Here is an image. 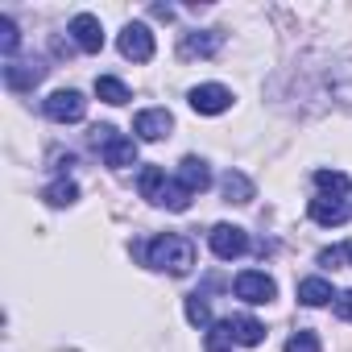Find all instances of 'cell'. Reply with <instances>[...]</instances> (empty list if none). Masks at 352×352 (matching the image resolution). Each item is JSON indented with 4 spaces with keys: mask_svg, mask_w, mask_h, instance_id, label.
Returning <instances> with one entry per match:
<instances>
[{
    "mask_svg": "<svg viewBox=\"0 0 352 352\" xmlns=\"http://www.w3.org/2000/svg\"><path fill=\"white\" fill-rule=\"evenodd\" d=\"M145 261H149L153 270H162V274L183 278V274H191V265H195V245H191L187 236H179V232H162V236L149 241Z\"/></svg>",
    "mask_w": 352,
    "mask_h": 352,
    "instance_id": "obj_1",
    "label": "cell"
},
{
    "mask_svg": "<svg viewBox=\"0 0 352 352\" xmlns=\"http://www.w3.org/2000/svg\"><path fill=\"white\" fill-rule=\"evenodd\" d=\"M137 187H141V199H149L157 208H170V212H187L191 208V191H183L179 183H170L162 166H145Z\"/></svg>",
    "mask_w": 352,
    "mask_h": 352,
    "instance_id": "obj_2",
    "label": "cell"
},
{
    "mask_svg": "<svg viewBox=\"0 0 352 352\" xmlns=\"http://www.w3.org/2000/svg\"><path fill=\"white\" fill-rule=\"evenodd\" d=\"M91 145L104 153V166H112V170H120V166H133V162H137V141L120 137L112 124L91 129Z\"/></svg>",
    "mask_w": 352,
    "mask_h": 352,
    "instance_id": "obj_3",
    "label": "cell"
},
{
    "mask_svg": "<svg viewBox=\"0 0 352 352\" xmlns=\"http://www.w3.org/2000/svg\"><path fill=\"white\" fill-rule=\"evenodd\" d=\"M46 116L58 120V124H75L87 116V100L75 91V87H63V91H50L46 96Z\"/></svg>",
    "mask_w": 352,
    "mask_h": 352,
    "instance_id": "obj_4",
    "label": "cell"
},
{
    "mask_svg": "<svg viewBox=\"0 0 352 352\" xmlns=\"http://www.w3.org/2000/svg\"><path fill=\"white\" fill-rule=\"evenodd\" d=\"M208 245H212V253H216L220 261H232V257H241V253L249 249V236H245V228H236V224H216V228L208 232Z\"/></svg>",
    "mask_w": 352,
    "mask_h": 352,
    "instance_id": "obj_5",
    "label": "cell"
},
{
    "mask_svg": "<svg viewBox=\"0 0 352 352\" xmlns=\"http://www.w3.org/2000/svg\"><path fill=\"white\" fill-rule=\"evenodd\" d=\"M120 54L133 58V63H149L153 58V34H149V25H141V21L124 25L120 30Z\"/></svg>",
    "mask_w": 352,
    "mask_h": 352,
    "instance_id": "obj_6",
    "label": "cell"
},
{
    "mask_svg": "<svg viewBox=\"0 0 352 352\" xmlns=\"http://www.w3.org/2000/svg\"><path fill=\"white\" fill-rule=\"evenodd\" d=\"M191 108L199 116H220L232 108V91L220 87V83H204V87H191Z\"/></svg>",
    "mask_w": 352,
    "mask_h": 352,
    "instance_id": "obj_7",
    "label": "cell"
},
{
    "mask_svg": "<svg viewBox=\"0 0 352 352\" xmlns=\"http://www.w3.org/2000/svg\"><path fill=\"white\" fill-rule=\"evenodd\" d=\"M274 294H278V286H274V278H265L261 270H245V274H236V298L261 307V302H270Z\"/></svg>",
    "mask_w": 352,
    "mask_h": 352,
    "instance_id": "obj_8",
    "label": "cell"
},
{
    "mask_svg": "<svg viewBox=\"0 0 352 352\" xmlns=\"http://www.w3.org/2000/svg\"><path fill=\"white\" fill-rule=\"evenodd\" d=\"M170 129H174V116H170L166 108H145V112L133 116V133H137L141 141H162Z\"/></svg>",
    "mask_w": 352,
    "mask_h": 352,
    "instance_id": "obj_9",
    "label": "cell"
},
{
    "mask_svg": "<svg viewBox=\"0 0 352 352\" xmlns=\"http://www.w3.org/2000/svg\"><path fill=\"white\" fill-rule=\"evenodd\" d=\"M71 38H75V46H79V50L100 54V50H104V25H100V17L79 13V17L71 21Z\"/></svg>",
    "mask_w": 352,
    "mask_h": 352,
    "instance_id": "obj_10",
    "label": "cell"
},
{
    "mask_svg": "<svg viewBox=\"0 0 352 352\" xmlns=\"http://www.w3.org/2000/svg\"><path fill=\"white\" fill-rule=\"evenodd\" d=\"M220 46H224V34H220V30H195V34L183 38L179 54H183V58H212Z\"/></svg>",
    "mask_w": 352,
    "mask_h": 352,
    "instance_id": "obj_11",
    "label": "cell"
},
{
    "mask_svg": "<svg viewBox=\"0 0 352 352\" xmlns=\"http://www.w3.org/2000/svg\"><path fill=\"white\" fill-rule=\"evenodd\" d=\"M179 187L191 191V195L212 187V170H208L204 157H183V166H179Z\"/></svg>",
    "mask_w": 352,
    "mask_h": 352,
    "instance_id": "obj_12",
    "label": "cell"
},
{
    "mask_svg": "<svg viewBox=\"0 0 352 352\" xmlns=\"http://www.w3.org/2000/svg\"><path fill=\"white\" fill-rule=\"evenodd\" d=\"M311 220L323 224V228H340V224L348 220V208H344V199H327V195H319V199H311Z\"/></svg>",
    "mask_w": 352,
    "mask_h": 352,
    "instance_id": "obj_13",
    "label": "cell"
},
{
    "mask_svg": "<svg viewBox=\"0 0 352 352\" xmlns=\"http://www.w3.org/2000/svg\"><path fill=\"white\" fill-rule=\"evenodd\" d=\"M228 331H232V344H245V348H257L265 340V327L253 315H232L228 319Z\"/></svg>",
    "mask_w": 352,
    "mask_h": 352,
    "instance_id": "obj_14",
    "label": "cell"
},
{
    "mask_svg": "<svg viewBox=\"0 0 352 352\" xmlns=\"http://www.w3.org/2000/svg\"><path fill=\"white\" fill-rule=\"evenodd\" d=\"M331 298H336V290H331L327 278H302V282H298V302L323 307V302H331Z\"/></svg>",
    "mask_w": 352,
    "mask_h": 352,
    "instance_id": "obj_15",
    "label": "cell"
},
{
    "mask_svg": "<svg viewBox=\"0 0 352 352\" xmlns=\"http://www.w3.org/2000/svg\"><path fill=\"white\" fill-rule=\"evenodd\" d=\"M315 187L327 199H344L352 191V179H348V174H340V170H315Z\"/></svg>",
    "mask_w": 352,
    "mask_h": 352,
    "instance_id": "obj_16",
    "label": "cell"
},
{
    "mask_svg": "<svg viewBox=\"0 0 352 352\" xmlns=\"http://www.w3.org/2000/svg\"><path fill=\"white\" fill-rule=\"evenodd\" d=\"M224 199H228V204H249V199H253V183L245 179L241 170H228V174H224Z\"/></svg>",
    "mask_w": 352,
    "mask_h": 352,
    "instance_id": "obj_17",
    "label": "cell"
},
{
    "mask_svg": "<svg viewBox=\"0 0 352 352\" xmlns=\"http://www.w3.org/2000/svg\"><path fill=\"white\" fill-rule=\"evenodd\" d=\"M42 79V67H21V63H9L5 67V83L13 87V91H25V87H34Z\"/></svg>",
    "mask_w": 352,
    "mask_h": 352,
    "instance_id": "obj_18",
    "label": "cell"
},
{
    "mask_svg": "<svg viewBox=\"0 0 352 352\" xmlns=\"http://www.w3.org/2000/svg\"><path fill=\"white\" fill-rule=\"evenodd\" d=\"M42 199H46L50 208H71V204L79 199V187H75L71 179H58V183H50V187L42 191Z\"/></svg>",
    "mask_w": 352,
    "mask_h": 352,
    "instance_id": "obj_19",
    "label": "cell"
},
{
    "mask_svg": "<svg viewBox=\"0 0 352 352\" xmlns=\"http://www.w3.org/2000/svg\"><path fill=\"white\" fill-rule=\"evenodd\" d=\"M96 96H100L104 104H124V100H129V87H124L120 79H112V75H100V79H96Z\"/></svg>",
    "mask_w": 352,
    "mask_h": 352,
    "instance_id": "obj_20",
    "label": "cell"
},
{
    "mask_svg": "<svg viewBox=\"0 0 352 352\" xmlns=\"http://www.w3.org/2000/svg\"><path fill=\"white\" fill-rule=\"evenodd\" d=\"M286 352H319V336L307 331V327H298V331L286 340Z\"/></svg>",
    "mask_w": 352,
    "mask_h": 352,
    "instance_id": "obj_21",
    "label": "cell"
},
{
    "mask_svg": "<svg viewBox=\"0 0 352 352\" xmlns=\"http://www.w3.org/2000/svg\"><path fill=\"white\" fill-rule=\"evenodd\" d=\"M17 42H21V34H17L13 17H0V50H5V54H17Z\"/></svg>",
    "mask_w": 352,
    "mask_h": 352,
    "instance_id": "obj_22",
    "label": "cell"
},
{
    "mask_svg": "<svg viewBox=\"0 0 352 352\" xmlns=\"http://www.w3.org/2000/svg\"><path fill=\"white\" fill-rule=\"evenodd\" d=\"M187 319H191L195 327H208V323H212V311H208V302H204L199 294L187 298Z\"/></svg>",
    "mask_w": 352,
    "mask_h": 352,
    "instance_id": "obj_23",
    "label": "cell"
},
{
    "mask_svg": "<svg viewBox=\"0 0 352 352\" xmlns=\"http://www.w3.org/2000/svg\"><path fill=\"white\" fill-rule=\"evenodd\" d=\"M319 261H323V265H336V261H348V265H352V241H348V245H340V249H323V253H319Z\"/></svg>",
    "mask_w": 352,
    "mask_h": 352,
    "instance_id": "obj_24",
    "label": "cell"
},
{
    "mask_svg": "<svg viewBox=\"0 0 352 352\" xmlns=\"http://www.w3.org/2000/svg\"><path fill=\"white\" fill-rule=\"evenodd\" d=\"M208 344H212V348H216V352H220V348H228V344H232V331H228V319H224V323H216V327H212V336H208Z\"/></svg>",
    "mask_w": 352,
    "mask_h": 352,
    "instance_id": "obj_25",
    "label": "cell"
},
{
    "mask_svg": "<svg viewBox=\"0 0 352 352\" xmlns=\"http://www.w3.org/2000/svg\"><path fill=\"white\" fill-rule=\"evenodd\" d=\"M336 315H340V319H348V323H352V290H344V294H340V298H336Z\"/></svg>",
    "mask_w": 352,
    "mask_h": 352,
    "instance_id": "obj_26",
    "label": "cell"
}]
</instances>
